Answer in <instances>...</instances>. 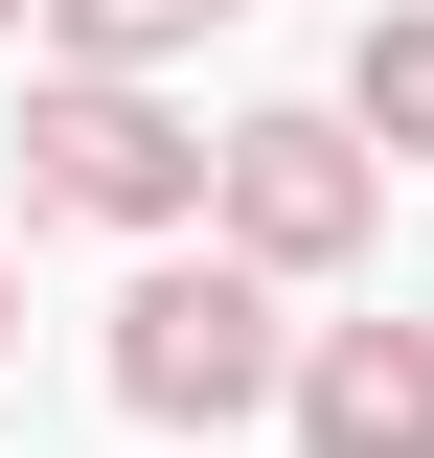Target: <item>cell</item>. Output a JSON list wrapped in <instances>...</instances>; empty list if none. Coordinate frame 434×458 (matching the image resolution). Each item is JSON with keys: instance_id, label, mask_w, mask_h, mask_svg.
<instances>
[{"instance_id": "1", "label": "cell", "mask_w": 434, "mask_h": 458, "mask_svg": "<svg viewBox=\"0 0 434 458\" xmlns=\"http://www.w3.org/2000/svg\"><path fill=\"white\" fill-rule=\"evenodd\" d=\"M114 390L161 436H229V412H297V344H274V276L252 252H161L114 298Z\"/></svg>"}, {"instance_id": "2", "label": "cell", "mask_w": 434, "mask_h": 458, "mask_svg": "<svg viewBox=\"0 0 434 458\" xmlns=\"http://www.w3.org/2000/svg\"><path fill=\"white\" fill-rule=\"evenodd\" d=\"M206 161L229 138H183L138 69H46L23 92V207H92V229H183L206 207Z\"/></svg>"}, {"instance_id": "3", "label": "cell", "mask_w": 434, "mask_h": 458, "mask_svg": "<svg viewBox=\"0 0 434 458\" xmlns=\"http://www.w3.org/2000/svg\"><path fill=\"white\" fill-rule=\"evenodd\" d=\"M206 207H229V252H252V276H343V252L388 229V161L343 138V114H252V138L206 161Z\"/></svg>"}, {"instance_id": "4", "label": "cell", "mask_w": 434, "mask_h": 458, "mask_svg": "<svg viewBox=\"0 0 434 458\" xmlns=\"http://www.w3.org/2000/svg\"><path fill=\"white\" fill-rule=\"evenodd\" d=\"M297 458H434V321H321L297 344Z\"/></svg>"}, {"instance_id": "5", "label": "cell", "mask_w": 434, "mask_h": 458, "mask_svg": "<svg viewBox=\"0 0 434 458\" xmlns=\"http://www.w3.org/2000/svg\"><path fill=\"white\" fill-rule=\"evenodd\" d=\"M343 138H366V161H434V0H366V47H343Z\"/></svg>"}, {"instance_id": "6", "label": "cell", "mask_w": 434, "mask_h": 458, "mask_svg": "<svg viewBox=\"0 0 434 458\" xmlns=\"http://www.w3.org/2000/svg\"><path fill=\"white\" fill-rule=\"evenodd\" d=\"M206 23H229V0H46V47H69V69H183Z\"/></svg>"}, {"instance_id": "7", "label": "cell", "mask_w": 434, "mask_h": 458, "mask_svg": "<svg viewBox=\"0 0 434 458\" xmlns=\"http://www.w3.org/2000/svg\"><path fill=\"white\" fill-rule=\"evenodd\" d=\"M23 23H46V0H0V47H23Z\"/></svg>"}, {"instance_id": "8", "label": "cell", "mask_w": 434, "mask_h": 458, "mask_svg": "<svg viewBox=\"0 0 434 458\" xmlns=\"http://www.w3.org/2000/svg\"><path fill=\"white\" fill-rule=\"evenodd\" d=\"M0 344H23V276H0Z\"/></svg>"}]
</instances>
